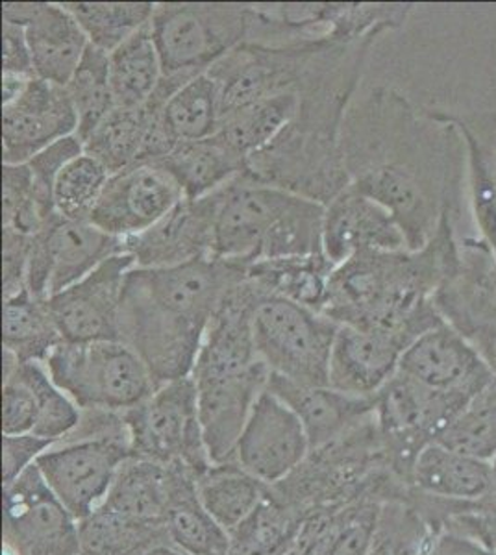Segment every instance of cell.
I'll return each mask as SVG.
<instances>
[{"instance_id": "9f6ffc18", "label": "cell", "mask_w": 496, "mask_h": 555, "mask_svg": "<svg viewBox=\"0 0 496 555\" xmlns=\"http://www.w3.org/2000/svg\"><path fill=\"white\" fill-rule=\"evenodd\" d=\"M31 80H34V78H30V76L2 73V106H7V104L15 101V99H20Z\"/></svg>"}, {"instance_id": "2e32d148", "label": "cell", "mask_w": 496, "mask_h": 555, "mask_svg": "<svg viewBox=\"0 0 496 555\" xmlns=\"http://www.w3.org/2000/svg\"><path fill=\"white\" fill-rule=\"evenodd\" d=\"M270 371L264 361L243 366H195L199 415L212 463L233 461L239 437L252 408L269 384Z\"/></svg>"}, {"instance_id": "11a10c76", "label": "cell", "mask_w": 496, "mask_h": 555, "mask_svg": "<svg viewBox=\"0 0 496 555\" xmlns=\"http://www.w3.org/2000/svg\"><path fill=\"white\" fill-rule=\"evenodd\" d=\"M469 512L496 513V455L491 460V474L487 489H485L484 494H482L476 502H472L463 513Z\"/></svg>"}, {"instance_id": "8992f818", "label": "cell", "mask_w": 496, "mask_h": 555, "mask_svg": "<svg viewBox=\"0 0 496 555\" xmlns=\"http://www.w3.org/2000/svg\"><path fill=\"white\" fill-rule=\"evenodd\" d=\"M44 366L80 410L125 413L157 389L143 360L123 341H62Z\"/></svg>"}, {"instance_id": "8fae6325", "label": "cell", "mask_w": 496, "mask_h": 555, "mask_svg": "<svg viewBox=\"0 0 496 555\" xmlns=\"http://www.w3.org/2000/svg\"><path fill=\"white\" fill-rule=\"evenodd\" d=\"M132 455L130 436L65 437L36 461L47 486L80 522L104 502L120 465Z\"/></svg>"}, {"instance_id": "cb8c5ba5", "label": "cell", "mask_w": 496, "mask_h": 555, "mask_svg": "<svg viewBox=\"0 0 496 555\" xmlns=\"http://www.w3.org/2000/svg\"><path fill=\"white\" fill-rule=\"evenodd\" d=\"M400 248L408 243L393 215L351 185L325 206L322 253L333 266L359 253Z\"/></svg>"}, {"instance_id": "c3c4849f", "label": "cell", "mask_w": 496, "mask_h": 555, "mask_svg": "<svg viewBox=\"0 0 496 555\" xmlns=\"http://www.w3.org/2000/svg\"><path fill=\"white\" fill-rule=\"evenodd\" d=\"M82 154L84 141L75 133L69 138L60 139L58 143L39 152L26 164L30 169L34 190L38 195L39 208L43 211L44 219H51L52 215H56L54 198H52L56 178L60 177L65 165Z\"/></svg>"}, {"instance_id": "5bb4252c", "label": "cell", "mask_w": 496, "mask_h": 555, "mask_svg": "<svg viewBox=\"0 0 496 555\" xmlns=\"http://www.w3.org/2000/svg\"><path fill=\"white\" fill-rule=\"evenodd\" d=\"M328 39L290 44L245 41L207 70L222 102V114L272 96L296 93L321 44Z\"/></svg>"}, {"instance_id": "f546056e", "label": "cell", "mask_w": 496, "mask_h": 555, "mask_svg": "<svg viewBox=\"0 0 496 555\" xmlns=\"http://www.w3.org/2000/svg\"><path fill=\"white\" fill-rule=\"evenodd\" d=\"M182 188L183 198H202L245 175L246 158L219 133L199 141H180L160 162Z\"/></svg>"}, {"instance_id": "7402d4cb", "label": "cell", "mask_w": 496, "mask_h": 555, "mask_svg": "<svg viewBox=\"0 0 496 555\" xmlns=\"http://www.w3.org/2000/svg\"><path fill=\"white\" fill-rule=\"evenodd\" d=\"M2 21L25 28L36 78L65 88L89 49V39L63 2H4Z\"/></svg>"}, {"instance_id": "e0dca14e", "label": "cell", "mask_w": 496, "mask_h": 555, "mask_svg": "<svg viewBox=\"0 0 496 555\" xmlns=\"http://www.w3.org/2000/svg\"><path fill=\"white\" fill-rule=\"evenodd\" d=\"M133 267L136 259L130 254H119L69 289L47 298L63 341H120V300Z\"/></svg>"}, {"instance_id": "4316f807", "label": "cell", "mask_w": 496, "mask_h": 555, "mask_svg": "<svg viewBox=\"0 0 496 555\" xmlns=\"http://www.w3.org/2000/svg\"><path fill=\"white\" fill-rule=\"evenodd\" d=\"M267 391L290 405L301 418L311 450L340 439L374 413V398L348 397L330 385L293 384L277 374H270Z\"/></svg>"}, {"instance_id": "f6af8a7d", "label": "cell", "mask_w": 496, "mask_h": 555, "mask_svg": "<svg viewBox=\"0 0 496 555\" xmlns=\"http://www.w3.org/2000/svg\"><path fill=\"white\" fill-rule=\"evenodd\" d=\"M110 172L97 159L84 152L63 167L54 183V209L67 221H89Z\"/></svg>"}, {"instance_id": "ee69618b", "label": "cell", "mask_w": 496, "mask_h": 555, "mask_svg": "<svg viewBox=\"0 0 496 555\" xmlns=\"http://www.w3.org/2000/svg\"><path fill=\"white\" fill-rule=\"evenodd\" d=\"M435 442L478 460L496 455V376L467 404Z\"/></svg>"}, {"instance_id": "6f0895ef", "label": "cell", "mask_w": 496, "mask_h": 555, "mask_svg": "<svg viewBox=\"0 0 496 555\" xmlns=\"http://www.w3.org/2000/svg\"><path fill=\"white\" fill-rule=\"evenodd\" d=\"M139 555H188L183 554L182 550L175 548L173 544H162V546H156V548L147 550L143 554Z\"/></svg>"}, {"instance_id": "60d3db41", "label": "cell", "mask_w": 496, "mask_h": 555, "mask_svg": "<svg viewBox=\"0 0 496 555\" xmlns=\"http://www.w3.org/2000/svg\"><path fill=\"white\" fill-rule=\"evenodd\" d=\"M82 26L89 44L114 52L141 28L151 25L156 4L152 2H63Z\"/></svg>"}, {"instance_id": "484cf974", "label": "cell", "mask_w": 496, "mask_h": 555, "mask_svg": "<svg viewBox=\"0 0 496 555\" xmlns=\"http://www.w3.org/2000/svg\"><path fill=\"white\" fill-rule=\"evenodd\" d=\"M466 143L467 196L478 240L484 241L496 261V112H448Z\"/></svg>"}, {"instance_id": "52a82bcc", "label": "cell", "mask_w": 496, "mask_h": 555, "mask_svg": "<svg viewBox=\"0 0 496 555\" xmlns=\"http://www.w3.org/2000/svg\"><path fill=\"white\" fill-rule=\"evenodd\" d=\"M164 76L204 75L252 33V4L160 2L151 21Z\"/></svg>"}, {"instance_id": "6da1fadb", "label": "cell", "mask_w": 496, "mask_h": 555, "mask_svg": "<svg viewBox=\"0 0 496 555\" xmlns=\"http://www.w3.org/2000/svg\"><path fill=\"white\" fill-rule=\"evenodd\" d=\"M341 143L352 190L393 215L408 248L427 245L441 222L458 221L466 143L440 109L415 106L403 91L380 86L352 104Z\"/></svg>"}, {"instance_id": "bcb514c9", "label": "cell", "mask_w": 496, "mask_h": 555, "mask_svg": "<svg viewBox=\"0 0 496 555\" xmlns=\"http://www.w3.org/2000/svg\"><path fill=\"white\" fill-rule=\"evenodd\" d=\"M432 531L408 500L385 502L367 555H421Z\"/></svg>"}, {"instance_id": "44dd1931", "label": "cell", "mask_w": 496, "mask_h": 555, "mask_svg": "<svg viewBox=\"0 0 496 555\" xmlns=\"http://www.w3.org/2000/svg\"><path fill=\"white\" fill-rule=\"evenodd\" d=\"M220 190L202 198H183L143 234L125 240V254L141 269H169L214 258L215 219Z\"/></svg>"}, {"instance_id": "f907efd6", "label": "cell", "mask_w": 496, "mask_h": 555, "mask_svg": "<svg viewBox=\"0 0 496 555\" xmlns=\"http://www.w3.org/2000/svg\"><path fill=\"white\" fill-rule=\"evenodd\" d=\"M54 442L41 439L34 434L26 436H4L2 439V486L17 480L31 465H36L39 455L51 449Z\"/></svg>"}, {"instance_id": "ba28073f", "label": "cell", "mask_w": 496, "mask_h": 555, "mask_svg": "<svg viewBox=\"0 0 496 555\" xmlns=\"http://www.w3.org/2000/svg\"><path fill=\"white\" fill-rule=\"evenodd\" d=\"M340 324L301 304L262 293L254 311V341L270 374L293 384L328 385V365Z\"/></svg>"}, {"instance_id": "836d02e7", "label": "cell", "mask_w": 496, "mask_h": 555, "mask_svg": "<svg viewBox=\"0 0 496 555\" xmlns=\"http://www.w3.org/2000/svg\"><path fill=\"white\" fill-rule=\"evenodd\" d=\"M306 518L269 487L262 504L230 531L228 555H290Z\"/></svg>"}, {"instance_id": "db71d44e", "label": "cell", "mask_w": 496, "mask_h": 555, "mask_svg": "<svg viewBox=\"0 0 496 555\" xmlns=\"http://www.w3.org/2000/svg\"><path fill=\"white\" fill-rule=\"evenodd\" d=\"M421 555H496L472 539L458 535L454 531L434 530L428 537Z\"/></svg>"}, {"instance_id": "4fadbf2b", "label": "cell", "mask_w": 496, "mask_h": 555, "mask_svg": "<svg viewBox=\"0 0 496 555\" xmlns=\"http://www.w3.org/2000/svg\"><path fill=\"white\" fill-rule=\"evenodd\" d=\"M2 539L7 555H80V528L31 465L2 486Z\"/></svg>"}, {"instance_id": "ffe728a7", "label": "cell", "mask_w": 496, "mask_h": 555, "mask_svg": "<svg viewBox=\"0 0 496 555\" xmlns=\"http://www.w3.org/2000/svg\"><path fill=\"white\" fill-rule=\"evenodd\" d=\"M78 132V115L63 86L34 78L2 106V164H28L36 154Z\"/></svg>"}, {"instance_id": "f35d334b", "label": "cell", "mask_w": 496, "mask_h": 555, "mask_svg": "<svg viewBox=\"0 0 496 555\" xmlns=\"http://www.w3.org/2000/svg\"><path fill=\"white\" fill-rule=\"evenodd\" d=\"M296 106V93H285L236 107L222 114L219 135L249 158L254 152L269 145L288 127V122L295 115Z\"/></svg>"}, {"instance_id": "83f0119b", "label": "cell", "mask_w": 496, "mask_h": 555, "mask_svg": "<svg viewBox=\"0 0 496 555\" xmlns=\"http://www.w3.org/2000/svg\"><path fill=\"white\" fill-rule=\"evenodd\" d=\"M183 470L188 468L130 455L99 507L136 522L165 528V515Z\"/></svg>"}, {"instance_id": "d6a6232c", "label": "cell", "mask_w": 496, "mask_h": 555, "mask_svg": "<svg viewBox=\"0 0 496 555\" xmlns=\"http://www.w3.org/2000/svg\"><path fill=\"white\" fill-rule=\"evenodd\" d=\"M169 543L188 555H228L230 535L222 530L196 492V478L183 470L176 481L169 509L165 515Z\"/></svg>"}, {"instance_id": "30bf717a", "label": "cell", "mask_w": 496, "mask_h": 555, "mask_svg": "<svg viewBox=\"0 0 496 555\" xmlns=\"http://www.w3.org/2000/svg\"><path fill=\"white\" fill-rule=\"evenodd\" d=\"M467 402L441 395L396 371L374 397L383 452L393 473L411 487L415 461L466 410Z\"/></svg>"}, {"instance_id": "680465c9", "label": "cell", "mask_w": 496, "mask_h": 555, "mask_svg": "<svg viewBox=\"0 0 496 555\" xmlns=\"http://www.w3.org/2000/svg\"><path fill=\"white\" fill-rule=\"evenodd\" d=\"M495 282H496V261H495Z\"/></svg>"}, {"instance_id": "603a6c76", "label": "cell", "mask_w": 496, "mask_h": 555, "mask_svg": "<svg viewBox=\"0 0 496 555\" xmlns=\"http://www.w3.org/2000/svg\"><path fill=\"white\" fill-rule=\"evenodd\" d=\"M398 371L467 404L495 378L476 350L446 322L419 337L403 353Z\"/></svg>"}, {"instance_id": "f1b7e54d", "label": "cell", "mask_w": 496, "mask_h": 555, "mask_svg": "<svg viewBox=\"0 0 496 555\" xmlns=\"http://www.w3.org/2000/svg\"><path fill=\"white\" fill-rule=\"evenodd\" d=\"M382 504L325 507L308 515L290 555H367Z\"/></svg>"}, {"instance_id": "816d5d0a", "label": "cell", "mask_w": 496, "mask_h": 555, "mask_svg": "<svg viewBox=\"0 0 496 555\" xmlns=\"http://www.w3.org/2000/svg\"><path fill=\"white\" fill-rule=\"evenodd\" d=\"M2 73L36 78L25 28L2 21Z\"/></svg>"}, {"instance_id": "681fc988", "label": "cell", "mask_w": 496, "mask_h": 555, "mask_svg": "<svg viewBox=\"0 0 496 555\" xmlns=\"http://www.w3.org/2000/svg\"><path fill=\"white\" fill-rule=\"evenodd\" d=\"M31 237L2 230V298L17 297L26 291V267Z\"/></svg>"}, {"instance_id": "7dc6e473", "label": "cell", "mask_w": 496, "mask_h": 555, "mask_svg": "<svg viewBox=\"0 0 496 555\" xmlns=\"http://www.w3.org/2000/svg\"><path fill=\"white\" fill-rule=\"evenodd\" d=\"M47 221L28 165L2 164V230L34 237Z\"/></svg>"}, {"instance_id": "7bdbcfd3", "label": "cell", "mask_w": 496, "mask_h": 555, "mask_svg": "<svg viewBox=\"0 0 496 555\" xmlns=\"http://www.w3.org/2000/svg\"><path fill=\"white\" fill-rule=\"evenodd\" d=\"M78 115V138L86 139L115 107L106 52L89 44L82 62L65 86Z\"/></svg>"}, {"instance_id": "8d00e7d4", "label": "cell", "mask_w": 496, "mask_h": 555, "mask_svg": "<svg viewBox=\"0 0 496 555\" xmlns=\"http://www.w3.org/2000/svg\"><path fill=\"white\" fill-rule=\"evenodd\" d=\"M62 341L47 300L34 297L28 289L4 300L2 350L12 352L20 361L44 363Z\"/></svg>"}, {"instance_id": "7c38bea8", "label": "cell", "mask_w": 496, "mask_h": 555, "mask_svg": "<svg viewBox=\"0 0 496 555\" xmlns=\"http://www.w3.org/2000/svg\"><path fill=\"white\" fill-rule=\"evenodd\" d=\"M119 254H125V240L102 232L93 222L67 221L56 214L31 237L26 289L47 300Z\"/></svg>"}, {"instance_id": "ac0fdd59", "label": "cell", "mask_w": 496, "mask_h": 555, "mask_svg": "<svg viewBox=\"0 0 496 555\" xmlns=\"http://www.w3.org/2000/svg\"><path fill=\"white\" fill-rule=\"evenodd\" d=\"M182 201V188L165 167L136 164L110 177L89 222L128 240L162 221Z\"/></svg>"}, {"instance_id": "1f68e13d", "label": "cell", "mask_w": 496, "mask_h": 555, "mask_svg": "<svg viewBox=\"0 0 496 555\" xmlns=\"http://www.w3.org/2000/svg\"><path fill=\"white\" fill-rule=\"evenodd\" d=\"M333 269L335 266L325 253L259 259L246 269V280L265 295L322 313Z\"/></svg>"}, {"instance_id": "d4e9b609", "label": "cell", "mask_w": 496, "mask_h": 555, "mask_svg": "<svg viewBox=\"0 0 496 555\" xmlns=\"http://www.w3.org/2000/svg\"><path fill=\"white\" fill-rule=\"evenodd\" d=\"M404 352L390 335L340 324L330 353L328 385L348 397L374 398L395 376Z\"/></svg>"}, {"instance_id": "4dcf8cb0", "label": "cell", "mask_w": 496, "mask_h": 555, "mask_svg": "<svg viewBox=\"0 0 496 555\" xmlns=\"http://www.w3.org/2000/svg\"><path fill=\"white\" fill-rule=\"evenodd\" d=\"M489 474L491 461L432 442L415 461L411 489L434 499L463 502L467 509L484 494Z\"/></svg>"}, {"instance_id": "7a4b0ae2", "label": "cell", "mask_w": 496, "mask_h": 555, "mask_svg": "<svg viewBox=\"0 0 496 555\" xmlns=\"http://www.w3.org/2000/svg\"><path fill=\"white\" fill-rule=\"evenodd\" d=\"M377 39L321 44L296 89L293 119L246 158V177L322 206L351 185L341 139Z\"/></svg>"}, {"instance_id": "ab89813d", "label": "cell", "mask_w": 496, "mask_h": 555, "mask_svg": "<svg viewBox=\"0 0 496 555\" xmlns=\"http://www.w3.org/2000/svg\"><path fill=\"white\" fill-rule=\"evenodd\" d=\"M80 555H139L162 544H170L162 526L136 522L97 507L78 522Z\"/></svg>"}, {"instance_id": "b9f144b4", "label": "cell", "mask_w": 496, "mask_h": 555, "mask_svg": "<svg viewBox=\"0 0 496 555\" xmlns=\"http://www.w3.org/2000/svg\"><path fill=\"white\" fill-rule=\"evenodd\" d=\"M164 117L178 141H199L219 133L222 102L214 78L204 73L178 89L165 104Z\"/></svg>"}, {"instance_id": "9c48e42d", "label": "cell", "mask_w": 496, "mask_h": 555, "mask_svg": "<svg viewBox=\"0 0 496 555\" xmlns=\"http://www.w3.org/2000/svg\"><path fill=\"white\" fill-rule=\"evenodd\" d=\"M123 416L136 457L188 468L196 480L212 467L191 376L160 385Z\"/></svg>"}, {"instance_id": "f5cc1de1", "label": "cell", "mask_w": 496, "mask_h": 555, "mask_svg": "<svg viewBox=\"0 0 496 555\" xmlns=\"http://www.w3.org/2000/svg\"><path fill=\"white\" fill-rule=\"evenodd\" d=\"M440 530L454 531L472 539L474 543L496 554V513H459L448 518Z\"/></svg>"}, {"instance_id": "74e56055", "label": "cell", "mask_w": 496, "mask_h": 555, "mask_svg": "<svg viewBox=\"0 0 496 555\" xmlns=\"http://www.w3.org/2000/svg\"><path fill=\"white\" fill-rule=\"evenodd\" d=\"M149 119L151 112L147 106H115L84 139V152L97 159L110 175L125 171L139 162Z\"/></svg>"}, {"instance_id": "d590c367", "label": "cell", "mask_w": 496, "mask_h": 555, "mask_svg": "<svg viewBox=\"0 0 496 555\" xmlns=\"http://www.w3.org/2000/svg\"><path fill=\"white\" fill-rule=\"evenodd\" d=\"M107 60L115 106H145L164 78V67L152 38L151 25L126 39L125 43L107 54Z\"/></svg>"}, {"instance_id": "3957f363", "label": "cell", "mask_w": 496, "mask_h": 555, "mask_svg": "<svg viewBox=\"0 0 496 555\" xmlns=\"http://www.w3.org/2000/svg\"><path fill=\"white\" fill-rule=\"evenodd\" d=\"M249 263L206 258L169 269L128 272L120 300V341L132 348L160 385L193 373L207 326Z\"/></svg>"}, {"instance_id": "277c9868", "label": "cell", "mask_w": 496, "mask_h": 555, "mask_svg": "<svg viewBox=\"0 0 496 555\" xmlns=\"http://www.w3.org/2000/svg\"><path fill=\"white\" fill-rule=\"evenodd\" d=\"M461 263L456 222H441L417 250H369L335 267L322 313L338 324L390 335L404 350L443 324L434 297Z\"/></svg>"}, {"instance_id": "9a60e30c", "label": "cell", "mask_w": 496, "mask_h": 555, "mask_svg": "<svg viewBox=\"0 0 496 555\" xmlns=\"http://www.w3.org/2000/svg\"><path fill=\"white\" fill-rule=\"evenodd\" d=\"M441 319L453 326L496 376L495 254L478 237L461 241L458 271L434 297Z\"/></svg>"}, {"instance_id": "d6986e66", "label": "cell", "mask_w": 496, "mask_h": 555, "mask_svg": "<svg viewBox=\"0 0 496 555\" xmlns=\"http://www.w3.org/2000/svg\"><path fill=\"white\" fill-rule=\"evenodd\" d=\"M309 452L308 434L301 418L265 389L239 437L233 461L265 486L272 487L295 473Z\"/></svg>"}, {"instance_id": "e575fe53", "label": "cell", "mask_w": 496, "mask_h": 555, "mask_svg": "<svg viewBox=\"0 0 496 555\" xmlns=\"http://www.w3.org/2000/svg\"><path fill=\"white\" fill-rule=\"evenodd\" d=\"M196 492L206 512L222 530H236L267 496L269 486L254 478L238 461L212 463L196 480Z\"/></svg>"}, {"instance_id": "5b68a950", "label": "cell", "mask_w": 496, "mask_h": 555, "mask_svg": "<svg viewBox=\"0 0 496 555\" xmlns=\"http://www.w3.org/2000/svg\"><path fill=\"white\" fill-rule=\"evenodd\" d=\"M325 206L246 175L220 188L214 258L259 259L322 253Z\"/></svg>"}]
</instances>
